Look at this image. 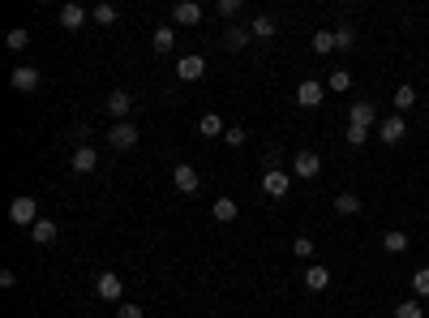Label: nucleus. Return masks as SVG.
Listing matches in <instances>:
<instances>
[{
    "label": "nucleus",
    "instance_id": "f257e3e1",
    "mask_svg": "<svg viewBox=\"0 0 429 318\" xmlns=\"http://www.w3.org/2000/svg\"><path fill=\"white\" fill-rule=\"evenodd\" d=\"M9 220H13L18 228H35V224H39V202H35L30 194H18V198L9 202Z\"/></svg>",
    "mask_w": 429,
    "mask_h": 318
},
{
    "label": "nucleus",
    "instance_id": "f03ea898",
    "mask_svg": "<svg viewBox=\"0 0 429 318\" xmlns=\"http://www.w3.org/2000/svg\"><path fill=\"white\" fill-rule=\"evenodd\" d=\"M288 189H292V172H284V168H266L262 172V194L266 198H288Z\"/></svg>",
    "mask_w": 429,
    "mask_h": 318
},
{
    "label": "nucleus",
    "instance_id": "7ed1b4c3",
    "mask_svg": "<svg viewBox=\"0 0 429 318\" xmlns=\"http://www.w3.org/2000/svg\"><path fill=\"white\" fill-rule=\"evenodd\" d=\"M107 146H112V151H133V146H138V129H133V121H116L112 129H107Z\"/></svg>",
    "mask_w": 429,
    "mask_h": 318
},
{
    "label": "nucleus",
    "instance_id": "20e7f679",
    "mask_svg": "<svg viewBox=\"0 0 429 318\" xmlns=\"http://www.w3.org/2000/svg\"><path fill=\"white\" fill-rule=\"evenodd\" d=\"M103 108H107V117H116V121H129V112H133V95L116 86V90H107Z\"/></svg>",
    "mask_w": 429,
    "mask_h": 318
},
{
    "label": "nucleus",
    "instance_id": "39448f33",
    "mask_svg": "<svg viewBox=\"0 0 429 318\" xmlns=\"http://www.w3.org/2000/svg\"><path fill=\"white\" fill-rule=\"evenodd\" d=\"M121 293H125V280H121L116 271H99V276H95V297H103V301H121Z\"/></svg>",
    "mask_w": 429,
    "mask_h": 318
},
{
    "label": "nucleus",
    "instance_id": "423d86ee",
    "mask_svg": "<svg viewBox=\"0 0 429 318\" xmlns=\"http://www.w3.org/2000/svg\"><path fill=\"white\" fill-rule=\"evenodd\" d=\"M322 99H327V82L305 78V82L296 86V103H301V108H322Z\"/></svg>",
    "mask_w": 429,
    "mask_h": 318
},
{
    "label": "nucleus",
    "instance_id": "0eeeda50",
    "mask_svg": "<svg viewBox=\"0 0 429 318\" xmlns=\"http://www.w3.org/2000/svg\"><path fill=\"white\" fill-rule=\"evenodd\" d=\"M292 172H296L301 181H313V177L322 172V155H318V151H296V159H292Z\"/></svg>",
    "mask_w": 429,
    "mask_h": 318
},
{
    "label": "nucleus",
    "instance_id": "6e6552de",
    "mask_svg": "<svg viewBox=\"0 0 429 318\" xmlns=\"http://www.w3.org/2000/svg\"><path fill=\"white\" fill-rule=\"evenodd\" d=\"M176 78L181 82H202L206 78V57H198V52H193V57H181L176 61Z\"/></svg>",
    "mask_w": 429,
    "mask_h": 318
},
{
    "label": "nucleus",
    "instance_id": "1a4fd4ad",
    "mask_svg": "<svg viewBox=\"0 0 429 318\" xmlns=\"http://www.w3.org/2000/svg\"><path fill=\"white\" fill-rule=\"evenodd\" d=\"M408 138V125H404V117H387L382 125H378V142H387V146H399Z\"/></svg>",
    "mask_w": 429,
    "mask_h": 318
},
{
    "label": "nucleus",
    "instance_id": "9d476101",
    "mask_svg": "<svg viewBox=\"0 0 429 318\" xmlns=\"http://www.w3.org/2000/svg\"><path fill=\"white\" fill-rule=\"evenodd\" d=\"M172 181H176L181 194H198V189H202V177H198L193 164H176V168H172Z\"/></svg>",
    "mask_w": 429,
    "mask_h": 318
},
{
    "label": "nucleus",
    "instance_id": "9b49d317",
    "mask_svg": "<svg viewBox=\"0 0 429 318\" xmlns=\"http://www.w3.org/2000/svg\"><path fill=\"white\" fill-rule=\"evenodd\" d=\"M202 18H206V9L193 5V0H181V5L172 9V22L176 26H202Z\"/></svg>",
    "mask_w": 429,
    "mask_h": 318
},
{
    "label": "nucleus",
    "instance_id": "f8f14e48",
    "mask_svg": "<svg viewBox=\"0 0 429 318\" xmlns=\"http://www.w3.org/2000/svg\"><path fill=\"white\" fill-rule=\"evenodd\" d=\"M69 168H73L78 177H90V172L99 168V151H95V146H78V151H73V164H69Z\"/></svg>",
    "mask_w": 429,
    "mask_h": 318
},
{
    "label": "nucleus",
    "instance_id": "ddd939ff",
    "mask_svg": "<svg viewBox=\"0 0 429 318\" xmlns=\"http://www.w3.org/2000/svg\"><path fill=\"white\" fill-rule=\"evenodd\" d=\"M56 237H61V224H56V220H39V224L30 228V241L43 245V249H47V245H56Z\"/></svg>",
    "mask_w": 429,
    "mask_h": 318
},
{
    "label": "nucleus",
    "instance_id": "4468645a",
    "mask_svg": "<svg viewBox=\"0 0 429 318\" xmlns=\"http://www.w3.org/2000/svg\"><path fill=\"white\" fill-rule=\"evenodd\" d=\"M9 86H13V90H22V95H30V90L39 86V69H30V65H18V69L9 73Z\"/></svg>",
    "mask_w": 429,
    "mask_h": 318
},
{
    "label": "nucleus",
    "instance_id": "2eb2a0df",
    "mask_svg": "<svg viewBox=\"0 0 429 318\" xmlns=\"http://www.w3.org/2000/svg\"><path fill=\"white\" fill-rule=\"evenodd\" d=\"M348 125H361V129H373V125H378L373 103H352V108H348Z\"/></svg>",
    "mask_w": 429,
    "mask_h": 318
},
{
    "label": "nucleus",
    "instance_id": "dca6fc26",
    "mask_svg": "<svg viewBox=\"0 0 429 318\" xmlns=\"http://www.w3.org/2000/svg\"><path fill=\"white\" fill-rule=\"evenodd\" d=\"M305 288H313V293L331 288V267H322V262H309V267H305Z\"/></svg>",
    "mask_w": 429,
    "mask_h": 318
},
{
    "label": "nucleus",
    "instance_id": "f3484780",
    "mask_svg": "<svg viewBox=\"0 0 429 318\" xmlns=\"http://www.w3.org/2000/svg\"><path fill=\"white\" fill-rule=\"evenodd\" d=\"M210 216L219 220V224H232V220L241 216V206H236L232 198H214V202H210Z\"/></svg>",
    "mask_w": 429,
    "mask_h": 318
},
{
    "label": "nucleus",
    "instance_id": "a211bd4d",
    "mask_svg": "<svg viewBox=\"0 0 429 318\" xmlns=\"http://www.w3.org/2000/svg\"><path fill=\"white\" fill-rule=\"evenodd\" d=\"M150 47L159 52V57H168V52L176 47V30H172V26H159V30L150 35Z\"/></svg>",
    "mask_w": 429,
    "mask_h": 318
},
{
    "label": "nucleus",
    "instance_id": "6ab92c4d",
    "mask_svg": "<svg viewBox=\"0 0 429 318\" xmlns=\"http://www.w3.org/2000/svg\"><path fill=\"white\" fill-rule=\"evenodd\" d=\"M86 18H90V13H86L82 5H65V9H61V26H65V30H82Z\"/></svg>",
    "mask_w": 429,
    "mask_h": 318
},
{
    "label": "nucleus",
    "instance_id": "aec40b11",
    "mask_svg": "<svg viewBox=\"0 0 429 318\" xmlns=\"http://www.w3.org/2000/svg\"><path fill=\"white\" fill-rule=\"evenodd\" d=\"M408 245H412V241H408V232H404V228L382 232V249H387V254H408Z\"/></svg>",
    "mask_w": 429,
    "mask_h": 318
},
{
    "label": "nucleus",
    "instance_id": "412c9836",
    "mask_svg": "<svg viewBox=\"0 0 429 318\" xmlns=\"http://www.w3.org/2000/svg\"><path fill=\"white\" fill-rule=\"evenodd\" d=\"M249 35H253V39H266V43H271V39H275V18L258 13V18L249 22Z\"/></svg>",
    "mask_w": 429,
    "mask_h": 318
},
{
    "label": "nucleus",
    "instance_id": "4be33fe9",
    "mask_svg": "<svg viewBox=\"0 0 429 318\" xmlns=\"http://www.w3.org/2000/svg\"><path fill=\"white\" fill-rule=\"evenodd\" d=\"M249 39H253L249 26H228V30H224V47H228V52H241Z\"/></svg>",
    "mask_w": 429,
    "mask_h": 318
},
{
    "label": "nucleus",
    "instance_id": "5701e85b",
    "mask_svg": "<svg viewBox=\"0 0 429 318\" xmlns=\"http://www.w3.org/2000/svg\"><path fill=\"white\" fill-rule=\"evenodd\" d=\"M198 134H202V138H224L228 129H224V121H219V117H214V112H206V117L198 121Z\"/></svg>",
    "mask_w": 429,
    "mask_h": 318
},
{
    "label": "nucleus",
    "instance_id": "b1692460",
    "mask_svg": "<svg viewBox=\"0 0 429 318\" xmlns=\"http://www.w3.org/2000/svg\"><path fill=\"white\" fill-rule=\"evenodd\" d=\"M313 52H318V57H331V52H335V30H313Z\"/></svg>",
    "mask_w": 429,
    "mask_h": 318
},
{
    "label": "nucleus",
    "instance_id": "393cba45",
    "mask_svg": "<svg viewBox=\"0 0 429 318\" xmlns=\"http://www.w3.org/2000/svg\"><path fill=\"white\" fill-rule=\"evenodd\" d=\"M391 103H395V117H404V112L412 108V103H416V90H412V86L404 82V86L395 90V99H391Z\"/></svg>",
    "mask_w": 429,
    "mask_h": 318
},
{
    "label": "nucleus",
    "instance_id": "a878e982",
    "mask_svg": "<svg viewBox=\"0 0 429 318\" xmlns=\"http://www.w3.org/2000/svg\"><path fill=\"white\" fill-rule=\"evenodd\" d=\"M395 318H425V305H421V297H408V301H399V305H395Z\"/></svg>",
    "mask_w": 429,
    "mask_h": 318
},
{
    "label": "nucleus",
    "instance_id": "bb28decb",
    "mask_svg": "<svg viewBox=\"0 0 429 318\" xmlns=\"http://www.w3.org/2000/svg\"><path fill=\"white\" fill-rule=\"evenodd\" d=\"M352 86V73L348 69H331V78H327V90H335V95H344Z\"/></svg>",
    "mask_w": 429,
    "mask_h": 318
},
{
    "label": "nucleus",
    "instance_id": "cd10ccee",
    "mask_svg": "<svg viewBox=\"0 0 429 318\" xmlns=\"http://www.w3.org/2000/svg\"><path fill=\"white\" fill-rule=\"evenodd\" d=\"M356 211H361V198L356 194H339L335 198V216H356Z\"/></svg>",
    "mask_w": 429,
    "mask_h": 318
},
{
    "label": "nucleus",
    "instance_id": "c85d7f7f",
    "mask_svg": "<svg viewBox=\"0 0 429 318\" xmlns=\"http://www.w3.org/2000/svg\"><path fill=\"white\" fill-rule=\"evenodd\" d=\"M90 18H95L99 26H112V22H116L121 13H116V5H95V13H90Z\"/></svg>",
    "mask_w": 429,
    "mask_h": 318
},
{
    "label": "nucleus",
    "instance_id": "c756f323",
    "mask_svg": "<svg viewBox=\"0 0 429 318\" xmlns=\"http://www.w3.org/2000/svg\"><path fill=\"white\" fill-rule=\"evenodd\" d=\"M335 47H339V52L356 47V30H352V26H339V30H335Z\"/></svg>",
    "mask_w": 429,
    "mask_h": 318
},
{
    "label": "nucleus",
    "instance_id": "7c9ffc66",
    "mask_svg": "<svg viewBox=\"0 0 429 318\" xmlns=\"http://www.w3.org/2000/svg\"><path fill=\"white\" fill-rule=\"evenodd\" d=\"M412 293H416V297H429V267L412 271Z\"/></svg>",
    "mask_w": 429,
    "mask_h": 318
},
{
    "label": "nucleus",
    "instance_id": "2f4dec72",
    "mask_svg": "<svg viewBox=\"0 0 429 318\" xmlns=\"http://www.w3.org/2000/svg\"><path fill=\"white\" fill-rule=\"evenodd\" d=\"M5 43H9V47H13V52H22V47H26V43H30V35H26V30H22V26H13V30H9V35H5Z\"/></svg>",
    "mask_w": 429,
    "mask_h": 318
},
{
    "label": "nucleus",
    "instance_id": "473e14b6",
    "mask_svg": "<svg viewBox=\"0 0 429 318\" xmlns=\"http://www.w3.org/2000/svg\"><path fill=\"white\" fill-rule=\"evenodd\" d=\"M348 146H361V142H369V129H361V125H348Z\"/></svg>",
    "mask_w": 429,
    "mask_h": 318
},
{
    "label": "nucleus",
    "instance_id": "72a5a7b5",
    "mask_svg": "<svg viewBox=\"0 0 429 318\" xmlns=\"http://www.w3.org/2000/svg\"><path fill=\"white\" fill-rule=\"evenodd\" d=\"M292 254H296V258H313V241H309V237H296V241H292Z\"/></svg>",
    "mask_w": 429,
    "mask_h": 318
},
{
    "label": "nucleus",
    "instance_id": "f704fd0d",
    "mask_svg": "<svg viewBox=\"0 0 429 318\" xmlns=\"http://www.w3.org/2000/svg\"><path fill=\"white\" fill-rule=\"evenodd\" d=\"M214 9H219V18H236L241 13V0H219Z\"/></svg>",
    "mask_w": 429,
    "mask_h": 318
},
{
    "label": "nucleus",
    "instance_id": "c9c22d12",
    "mask_svg": "<svg viewBox=\"0 0 429 318\" xmlns=\"http://www.w3.org/2000/svg\"><path fill=\"white\" fill-rule=\"evenodd\" d=\"M224 142H228V146H245V129H241V125H232V129L224 134Z\"/></svg>",
    "mask_w": 429,
    "mask_h": 318
},
{
    "label": "nucleus",
    "instance_id": "e433bc0d",
    "mask_svg": "<svg viewBox=\"0 0 429 318\" xmlns=\"http://www.w3.org/2000/svg\"><path fill=\"white\" fill-rule=\"evenodd\" d=\"M116 318H146V314H142V305H121Z\"/></svg>",
    "mask_w": 429,
    "mask_h": 318
}]
</instances>
